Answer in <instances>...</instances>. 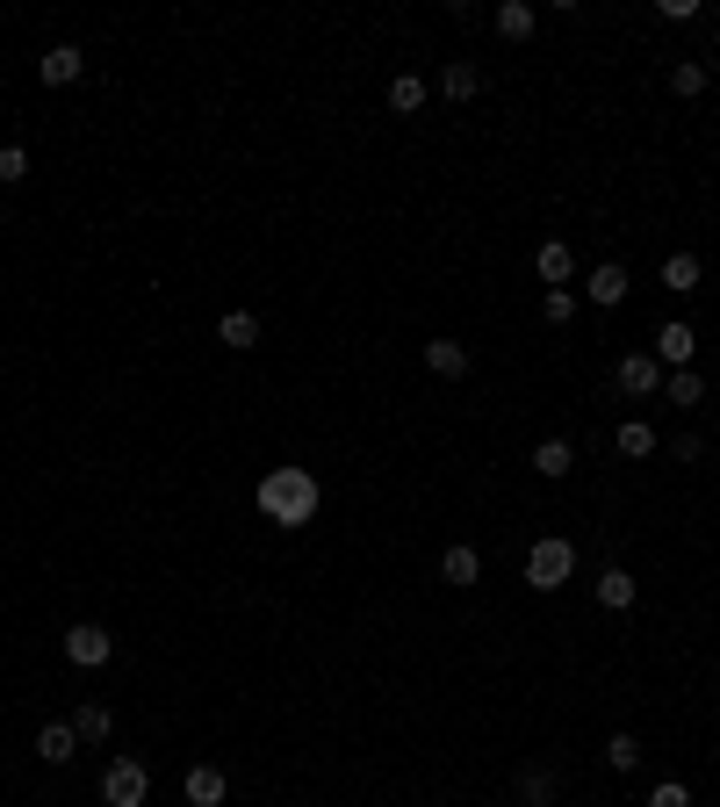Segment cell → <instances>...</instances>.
Returning <instances> with one entry per match:
<instances>
[{
	"instance_id": "1",
	"label": "cell",
	"mask_w": 720,
	"mask_h": 807,
	"mask_svg": "<svg viewBox=\"0 0 720 807\" xmlns=\"http://www.w3.org/2000/svg\"><path fill=\"white\" fill-rule=\"evenodd\" d=\"M317 505H325V491H317V476L303 462H282L259 476V512H267L274 526H310Z\"/></svg>"
},
{
	"instance_id": "2",
	"label": "cell",
	"mask_w": 720,
	"mask_h": 807,
	"mask_svg": "<svg viewBox=\"0 0 720 807\" xmlns=\"http://www.w3.org/2000/svg\"><path fill=\"white\" fill-rule=\"evenodd\" d=\"M570 577H576V548L562 541V534H548V541L526 548V584L533 591H562Z\"/></svg>"
},
{
	"instance_id": "3",
	"label": "cell",
	"mask_w": 720,
	"mask_h": 807,
	"mask_svg": "<svg viewBox=\"0 0 720 807\" xmlns=\"http://www.w3.org/2000/svg\"><path fill=\"white\" fill-rule=\"evenodd\" d=\"M151 800V771L137 765V757H109V771H101V807H145Z\"/></svg>"
},
{
	"instance_id": "4",
	"label": "cell",
	"mask_w": 720,
	"mask_h": 807,
	"mask_svg": "<svg viewBox=\"0 0 720 807\" xmlns=\"http://www.w3.org/2000/svg\"><path fill=\"white\" fill-rule=\"evenodd\" d=\"M66 657L80 663V671H101V663L116 657V634H109V628H95V620H80V628L66 634Z\"/></svg>"
},
{
	"instance_id": "5",
	"label": "cell",
	"mask_w": 720,
	"mask_h": 807,
	"mask_svg": "<svg viewBox=\"0 0 720 807\" xmlns=\"http://www.w3.org/2000/svg\"><path fill=\"white\" fill-rule=\"evenodd\" d=\"M612 383H620L627 397H655V390H663V361H655V354H620Z\"/></svg>"
},
{
	"instance_id": "6",
	"label": "cell",
	"mask_w": 720,
	"mask_h": 807,
	"mask_svg": "<svg viewBox=\"0 0 720 807\" xmlns=\"http://www.w3.org/2000/svg\"><path fill=\"white\" fill-rule=\"evenodd\" d=\"M80 72H87L80 43H51V51L37 58V80H43V87H72V80H80Z\"/></svg>"
},
{
	"instance_id": "7",
	"label": "cell",
	"mask_w": 720,
	"mask_h": 807,
	"mask_svg": "<svg viewBox=\"0 0 720 807\" xmlns=\"http://www.w3.org/2000/svg\"><path fill=\"white\" fill-rule=\"evenodd\" d=\"M692 354H699V332L684 325V317H670V325L655 332V361H670V368H692Z\"/></svg>"
},
{
	"instance_id": "8",
	"label": "cell",
	"mask_w": 720,
	"mask_h": 807,
	"mask_svg": "<svg viewBox=\"0 0 720 807\" xmlns=\"http://www.w3.org/2000/svg\"><path fill=\"white\" fill-rule=\"evenodd\" d=\"M533 274H541L548 288H562V282L576 274V253L562 246V238H541V246H533Z\"/></svg>"
},
{
	"instance_id": "9",
	"label": "cell",
	"mask_w": 720,
	"mask_h": 807,
	"mask_svg": "<svg viewBox=\"0 0 720 807\" xmlns=\"http://www.w3.org/2000/svg\"><path fill=\"white\" fill-rule=\"evenodd\" d=\"M180 794H188V807H224V794H231V779H224L217 765H195Z\"/></svg>"
},
{
	"instance_id": "10",
	"label": "cell",
	"mask_w": 720,
	"mask_h": 807,
	"mask_svg": "<svg viewBox=\"0 0 720 807\" xmlns=\"http://www.w3.org/2000/svg\"><path fill=\"white\" fill-rule=\"evenodd\" d=\"M562 800V779L548 765H526L519 771V807H555Z\"/></svg>"
},
{
	"instance_id": "11",
	"label": "cell",
	"mask_w": 720,
	"mask_h": 807,
	"mask_svg": "<svg viewBox=\"0 0 720 807\" xmlns=\"http://www.w3.org/2000/svg\"><path fill=\"white\" fill-rule=\"evenodd\" d=\"M570 469H576V447H570V440H541V447H533V476L562 483Z\"/></svg>"
},
{
	"instance_id": "12",
	"label": "cell",
	"mask_w": 720,
	"mask_h": 807,
	"mask_svg": "<svg viewBox=\"0 0 720 807\" xmlns=\"http://www.w3.org/2000/svg\"><path fill=\"white\" fill-rule=\"evenodd\" d=\"M591 303H599V311H620L627 303V267H591Z\"/></svg>"
},
{
	"instance_id": "13",
	"label": "cell",
	"mask_w": 720,
	"mask_h": 807,
	"mask_svg": "<svg viewBox=\"0 0 720 807\" xmlns=\"http://www.w3.org/2000/svg\"><path fill=\"white\" fill-rule=\"evenodd\" d=\"M440 95H447V101H476L483 95V72L469 66V58H454V66L440 72Z\"/></svg>"
},
{
	"instance_id": "14",
	"label": "cell",
	"mask_w": 720,
	"mask_h": 807,
	"mask_svg": "<svg viewBox=\"0 0 720 807\" xmlns=\"http://www.w3.org/2000/svg\"><path fill=\"white\" fill-rule=\"evenodd\" d=\"M440 577H447V584H476V577H483V555L469 541H454L447 555H440Z\"/></svg>"
},
{
	"instance_id": "15",
	"label": "cell",
	"mask_w": 720,
	"mask_h": 807,
	"mask_svg": "<svg viewBox=\"0 0 720 807\" xmlns=\"http://www.w3.org/2000/svg\"><path fill=\"white\" fill-rule=\"evenodd\" d=\"M72 750H80V736H72V721H51V728L37 736V757H43V765H72Z\"/></svg>"
},
{
	"instance_id": "16",
	"label": "cell",
	"mask_w": 720,
	"mask_h": 807,
	"mask_svg": "<svg viewBox=\"0 0 720 807\" xmlns=\"http://www.w3.org/2000/svg\"><path fill=\"white\" fill-rule=\"evenodd\" d=\"M425 368L454 383V375H469V346L462 339H433V346H425Z\"/></svg>"
},
{
	"instance_id": "17",
	"label": "cell",
	"mask_w": 720,
	"mask_h": 807,
	"mask_svg": "<svg viewBox=\"0 0 720 807\" xmlns=\"http://www.w3.org/2000/svg\"><path fill=\"white\" fill-rule=\"evenodd\" d=\"M109 728H116V713L101 707V699H87V707L72 713V736H80V742H109Z\"/></svg>"
},
{
	"instance_id": "18",
	"label": "cell",
	"mask_w": 720,
	"mask_h": 807,
	"mask_svg": "<svg viewBox=\"0 0 720 807\" xmlns=\"http://www.w3.org/2000/svg\"><path fill=\"white\" fill-rule=\"evenodd\" d=\"M663 397H670V404H684V411H692V404H707V375H699V368L663 375Z\"/></svg>"
},
{
	"instance_id": "19",
	"label": "cell",
	"mask_w": 720,
	"mask_h": 807,
	"mask_svg": "<svg viewBox=\"0 0 720 807\" xmlns=\"http://www.w3.org/2000/svg\"><path fill=\"white\" fill-rule=\"evenodd\" d=\"M217 339H224V346H238V354H245V346H259V317H253V311H224Z\"/></svg>"
},
{
	"instance_id": "20",
	"label": "cell",
	"mask_w": 720,
	"mask_h": 807,
	"mask_svg": "<svg viewBox=\"0 0 720 807\" xmlns=\"http://www.w3.org/2000/svg\"><path fill=\"white\" fill-rule=\"evenodd\" d=\"M497 37L504 43H526L533 37V8H526V0H504V8H497Z\"/></svg>"
},
{
	"instance_id": "21",
	"label": "cell",
	"mask_w": 720,
	"mask_h": 807,
	"mask_svg": "<svg viewBox=\"0 0 720 807\" xmlns=\"http://www.w3.org/2000/svg\"><path fill=\"white\" fill-rule=\"evenodd\" d=\"M389 109L396 116H418L425 109V80H418V72H396V80H389Z\"/></svg>"
},
{
	"instance_id": "22",
	"label": "cell",
	"mask_w": 720,
	"mask_h": 807,
	"mask_svg": "<svg viewBox=\"0 0 720 807\" xmlns=\"http://www.w3.org/2000/svg\"><path fill=\"white\" fill-rule=\"evenodd\" d=\"M599 606L627 613V606H634V577H627V570H599Z\"/></svg>"
},
{
	"instance_id": "23",
	"label": "cell",
	"mask_w": 720,
	"mask_h": 807,
	"mask_svg": "<svg viewBox=\"0 0 720 807\" xmlns=\"http://www.w3.org/2000/svg\"><path fill=\"white\" fill-rule=\"evenodd\" d=\"M699 274H707V267H699V253H670V260H663V288H678V296H684V288H699Z\"/></svg>"
},
{
	"instance_id": "24",
	"label": "cell",
	"mask_w": 720,
	"mask_h": 807,
	"mask_svg": "<svg viewBox=\"0 0 720 807\" xmlns=\"http://www.w3.org/2000/svg\"><path fill=\"white\" fill-rule=\"evenodd\" d=\"M612 440H620V454H634V462H641V454H655V447H663V440L649 433V419H627V425H620Z\"/></svg>"
},
{
	"instance_id": "25",
	"label": "cell",
	"mask_w": 720,
	"mask_h": 807,
	"mask_svg": "<svg viewBox=\"0 0 720 807\" xmlns=\"http://www.w3.org/2000/svg\"><path fill=\"white\" fill-rule=\"evenodd\" d=\"M670 95L699 101V95H707V66H699V58H684V66H670Z\"/></svg>"
},
{
	"instance_id": "26",
	"label": "cell",
	"mask_w": 720,
	"mask_h": 807,
	"mask_svg": "<svg viewBox=\"0 0 720 807\" xmlns=\"http://www.w3.org/2000/svg\"><path fill=\"white\" fill-rule=\"evenodd\" d=\"M605 765H612V771H634V765H641V736H627V728H620V736L605 742Z\"/></svg>"
},
{
	"instance_id": "27",
	"label": "cell",
	"mask_w": 720,
	"mask_h": 807,
	"mask_svg": "<svg viewBox=\"0 0 720 807\" xmlns=\"http://www.w3.org/2000/svg\"><path fill=\"white\" fill-rule=\"evenodd\" d=\"M541 311H548V325H570V317H576V296H570V288H548Z\"/></svg>"
},
{
	"instance_id": "28",
	"label": "cell",
	"mask_w": 720,
	"mask_h": 807,
	"mask_svg": "<svg viewBox=\"0 0 720 807\" xmlns=\"http://www.w3.org/2000/svg\"><path fill=\"white\" fill-rule=\"evenodd\" d=\"M22 174H29V151L22 145H0V188H14Z\"/></svg>"
},
{
	"instance_id": "29",
	"label": "cell",
	"mask_w": 720,
	"mask_h": 807,
	"mask_svg": "<svg viewBox=\"0 0 720 807\" xmlns=\"http://www.w3.org/2000/svg\"><path fill=\"white\" fill-rule=\"evenodd\" d=\"M670 454H678V462H699V454H707V440H699V433H678V440H670Z\"/></svg>"
},
{
	"instance_id": "30",
	"label": "cell",
	"mask_w": 720,
	"mask_h": 807,
	"mask_svg": "<svg viewBox=\"0 0 720 807\" xmlns=\"http://www.w3.org/2000/svg\"><path fill=\"white\" fill-rule=\"evenodd\" d=\"M649 807H692V794H684V786H655Z\"/></svg>"
},
{
	"instance_id": "31",
	"label": "cell",
	"mask_w": 720,
	"mask_h": 807,
	"mask_svg": "<svg viewBox=\"0 0 720 807\" xmlns=\"http://www.w3.org/2000/svg\"><path fill=\"white\" fill-rule=\"evenodd\" d=\"M497 807H519V800H497Z\"/></svg>"
}]
</instances>
